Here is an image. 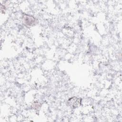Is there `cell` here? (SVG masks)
Returning a JSON list of instances; mask_svg holds the SVG:
<instances>
[{"instance_id":"obj_1","label":"cell","mask_w":122,"mask_h":122,"mask_svg":"<svg viewBox=\"0 0 122 122\" xmlns=\"http://www.w3.org/2000/svg\"><path fill=\"white\" fill-rule=\"evenodd\" d=\"M23 23L26 26H31L34 24L35 22V18L30 15L24 14L22 16Z\"/></svg>"},{"instance_id":"obj_2","label":"cell","mask_w":122,"mask_h":122,"mask_svg":"<svg viewBox=\"0 0 122 122\" xmlns=\"http://www.w3.org/2000/svg\"><path fill=\"white\" fill-rule=\"evenodd\" d=\"M80 99H78L77 98L74 97L69 100V103L71 104L73 106H77L80 103Z\"/></svg>"}]
</instances>
